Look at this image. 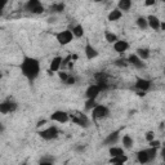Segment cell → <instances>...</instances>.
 <instances>
[{"label":"cell","mask_w":165,"mask_h":165,"mask_svg":"<svg viewBox=\"0 0 165 165\" xmlns=\"http://www.w3.org/2000/svg\"><path fill=\"white\" fill-rule=\"evenodd\" d=\"M62 58L61 57H54L53 59H52V62H50V66H49V74H53V72H57L61 66H62Z\"/></svg>","instance_id":"12"},{"label":"cell","mask_w":165,"mask_h":165,"mask_svg":"<svg viewBox=\"0 0 165 165\" xmlns=\"http://www.w3.org/2000/svg\"><path fill=\"white\" fill-rule=\"evenodd\" d=\"M22 165H27V164H26V163H23V164H22Z\"/></svg>","instance_id":"41"},{"label":"cell","mask_w":165,"mask_h":165,"mask_svg":"<svg viewBox=\"0 0 165 165\" xmlns=\"http://www.w3.org/2000/svg\"><path fill=\"white\" fill-rule=\"evenodd\" d=\"M135 88L141 93H146L151 88V81L147 80V79H141V77H138L137 81H135Z\"/></svg>","instance_id":"9"},{"label":"cell","mask_w":165,"mask_h":165,"mask_svg":"<svg viewBox=\"0 0 165 165\" xmlns=\"http://www.w3.org/2000/svg\"><path fill=\"white\" fill-rule=\"evenodd\" d=\"M160 30L165 31V22H161V25H160Z\"/></svg>","instance_id":"39"},{"label":"cell","mask_w":165,"mask_h":165,"mask_svg":"<svg viewBox=\"0 0 165 165\" xmlns=\"http://www.w3.org/2000/svg\"><path fill=\"white\" fill-rule=\"evenodd\" d=\"M135 54L140 57L142 61H146V59L150 58V50L147 49V48H138L135 50Z\"/></svg>","instance_id":"18"},{"label":"cell","mask_w":165,"mask_h":165,"mask_svg":"<svg viewBox=\"0 0 165 165\" xmlns=\"http://www.w3.org/2000/svg\"><path fill=\"white\" fill-rule=\"evenodd\" d=\"M75 77H72V76H70V77H68V80L66 81V84H68V85H72V84H75Z\"/></svg>","instance_id":"34"},{"label":"cell","mask_w":165,"mask_h":165,"mask_svg":"<svg viewBox=\"0 0 165 165\" xmlns=\"http://www.w3.org/2000/svg\"><path fill=\"white\" fill-rule=\"evenodd\" d=\"M58 76H59V79L62 80L63 83H66V81L68 80V77H70V76H68L66 72H58Z\"/></svg>","instance_id":"31"},{"label":"cell","mask_w":165,"mask_h":165,"mask_svg":"<svg viewBox=\"0 0 165 165\" xmlns=\"http://www.w3.org/2000/svg\"><path fill=\"white\" fill-rule=\"evenodd\" d=\"M159 146H160V141L158 140H154L152 142H150V147H154V149H158Z\"/></svg>","instance_id":"33"},{"label":"cell","mask_w":165,"mask_h":165,"mask_svg":"<svg viewBox=\"0 0 165 165\" xmlns=\"http://www.w3.org/2000/svg\"><path fill=\"white\" fill-rule=\"evenodd\" d=\"M128 62H129V65H133L134 67H137V68H143L144 67V62H143V61L140 58V57H138L137 54H129L128 56Z\"/></svg>","instance_id":"11"},{"label":"cell","mask_w":165,"mask_h":165,"mask_svg":"<svg viewBox=\"0 0 165 165\" xmlns=\"http://www.w3.org/2000/svg\"><path fill=\"white\" fill-rule=\"evenodd\" d=\"M16 110H17V103L11 99L4 101L2 105H0V112H2V114H11V112H13Z\"/></svg>","instance_id":"7"},{"label":"cell","mask_w":165,"mask_h":165,"mask_svg":"<svg viewBox=\"0 0 165 165\" xmlns=\"http://www.w3.org/2000/svg\"><path fill=\"white\" fill-rule=\"evenodd\" d=\"M121 17H123V13H121V11L114 9V11H111V12L108 13V21L115 22V21H119Z\"/></svg>","instance_id":"19"},{"label":"cell","mask_w":165,"mask_h":165,"mask_svg":"<svg viewBox=\"0 0 165 165\" xmlns=\"http://www.w3.org/2000/svg\"><path fill=\"white\" fill-rule=\"evenodd\" d=\"M39 165H53V163L49 161V160H41Z\"/></svg>","instance_id":"35"},{"label":"cell","mask_w":165,"mask_h":165,"mask_svg":"<svg viewBox=\"0 0 165 165\" xmlns=\"http://www.w3.org/2000/svg\"><path fill=\"white\" fill-rule=\"evenodd\" d=\"M147 21H149V27H151V29L155 30V31L160 30V25H161V22H160V20H159L156 16L150 14L149 17H147Z\"/></svg>","instance_id":"13"},{"label":"cell","mask_w":165,"mask_h":165,"mask_svg":"<svg viewBox=\"0 0 165 165\" xmlns=\"http://www.w3.org/2000/svg\"><path fill=\"white\" fill-rule=\"evenodd\" d=\"M25 9L27 12L34 13V14H40L44 12V7H43L41 3L38 2V0H30V2L25 4Z\"/></svg>","instance_id":"3"},{"label":"cell","mask_w":165,"mask_h":165,"mask_svg":"<svg viewBox=\"0 0 165 165\" xmlns=\"http://www.w3.org/2000/svg\"><path fill=\"white\" fill-rule=\"evenodd\" d=\"M101 92H102L101 86H99L98 84H94V85H90L89 88L86 89L85 95H86V98H88V99H95V98H97V95H98Z\"/></svg>","instance_id":"8"},{"label":"cell","mask_w":165,"mask_h":165,"mask_svg":"<svg viewBox=\"0 0 165 165\" xmlns=\"http://www.w3.org/2000/svg\"><path fill=\"white\" fill-rule=\"evenodd\" d=\"M111 165H124V164H111Z\"/></svg>","instance_id":"40"},{"label":"cell","mask_w":165,"mask_h":165,"mask_svg":"<svg viewBox=\"0 0 165 165\" xmlns=\"http://www.w3.org/2000/svg\"><path fill=\"white\" fill-rule=\"evenodd\" d=\"M115 65L119 66V67H126L129 65V62H128L126 58H119V59L115 61Z\"/></svg>","instance_id":"29"},{"label":"cell","mask_w":165,"mask_h":165,"mask_svg":"<svg viewBox=\"0 0 165 165\" xmlns=\"http://www.w3.org/2000/svg\"><path fill=\"white\" fill-rule=\"evenodd\" d=\"M50 120L52 121H57V123H61V124H65L70 120V116H68L67 112L65 111H56L53 114L50 115Z\"/></svg>","instance_id":"6"},{"label":"cell","mask_w":165,"mask_h":165,"mask_svg":"<svg viewBox=\"0 0 165 165\" xmlns=\"http://www.w3.org/2000/svg\"><path fill=\"white\" fill-rule=\"evenodd\" d=\"M137 26L140 27L141 30H146L149 27V21H147V17H138L137 18Z\"/></svg>","instance_id":"22"},{"label":"cell","mask_w":165,"mask_h":165,"mask_svg":"<svg viewBox=\"0 0 165 165\" xmlns=\"http://www.w3.org/2000/svg\"><path fill=\"white\" fill-rule=\"evenodd\" d=\"M44 124H47V120H40L39 123L36 124V126H38V128H40V126H43V125H44Z\"/></svg>","instance_id":"37"},{"label":"cell","mask_w":165,"mask_h":165,"mask_svg":"<svg viewBox=\"0 0 165 165\" xmlns=\"http://www.w3.org/2000/svg\"><path fill=\"white\" fill-rule=\"evenodd\" d=\"M95 106H97V103H95V99H88L85 102V110L86 111H92Z\"/></svg>","instance_id":"28"},{"label":"cell","mask_w":165,"mask_h":165,"mask_svg":"<svg viewBox=\"0 0 165 165\" xmlns=\"http://www.w3.org/2000/svg\"><path fill=\"white\" fill-rule=\"evenodd\" d=\"M71 120L79 126H83V128H88L89 126V119L86 117L85 114H79L77 116H71Z\"/></svg>","instance_id":"10"},{"label":"cell","mask_w":165,"mask_h":165,"mask_svg":"<svg viewBox=\"0 0 165 165\" xmlns=\"http://www.w3.org/2000/svg\"><path fill=\"white\" fill-rule=\"evenodd\" d=\"M161 158H163V160L165 161V147H164V149L161 150Z\"/></svg>","instance_id":"38"},{"label":"cell","mask_w":165,"mask_h":165,"mask_svg":"<svg viewBox=\"0 0 165 165\" xmlns=\"http://www.w3.org/2000/svg\"><path fill=\"white\" fill-rule=\"evenodd\" d=\"M128 48H129V43L125 40H117L114 44V49L117 53H124V52L128 50Z\"/></svg>","instance_id":"14"},{"label":"cell","mask_w":165,"mask_h":165,"mask_svg":"<svg viewBox=\"0 0 165 165\" xmlns=\"http://www.w3.org/2000/svg\"><path fill=\"white\" fill-rule=\"evenodd\" d=\"M105 38H106V40L108 41V43H111V44H115V43L117 41V36L115 35L114 32H105Z\"/></svg>","instance_id":"26"},{"label":"cell","mask_w":165,"mask_h":165,"mask_svg":"<svg viewBox=\"0 0 165 165\" xmlns=\"http://www.w3.org/2000/svg\"><path fill=\"white\" fill-rule=\"evenodd\" d=\"M123 144H124L125 149H132V146H133L132 137H130V135H124L123 137Z\"/></svg>","instance_id":"27"},{"label":"cell","mask_w":165,"mask_h":165,"mask_svg":"<svg viewBox=\"0 0 165 165\" xmlns=\"http://www.w3.org/2000/svg\"><path fill=\"white\" fill-rule=\"evenodd\" d=\"M21 71L25 77H27L30 81H34L39 76V72H40L39 61L36 58L25 56L23 61L21 62Z\"/></svg>","instance_id":"1"},{"label":"cell","mask_w":165,"mask_h":165,"mask_svg":"<svg viewBox=\"0 0 165 165\" xmlns=\"http://www.w3.org/2000/svg\"><path fill=\"white\" fill-rule=\"evenodd\" d=\"M108 114H110L108 107L103 106V105H97L92 110V115L94 119H105L108 116Z\"/></svg>","instance_id":"5"},{"label":"cell","mask_w":165,"mask_h":165,"mask_svg":"<svg viewBox=\"0 0 165 165\" xmlns=\"http://www.w3.org/2000/svg\"><path fill=\"white\" fill-rule=\"evenodd\" d=\"M146 140L149 141V142H152L155 140V133L154 132H147L146 133Z\"/></svg>","instance_id":"32"},{"label":"cell","mask_w":165,"mask_h":165,"mask_svg":"<svg viewBox=\"0 0 165 165\" xmlns=\"http://www.w3.org/2000/svg\"><path fill=\"white\" fill-rule=\"evenodd\" d=\"M126 161H128V156L121 155V156H116V158H111L110 164H125Z\"/></svg>","instance_id":"21"},{"label":"cell","mask_w":165,"mask_h":165,"mask_svg":"<svg viewBox=\"0 0 165 165\" xmlns=\"http://www.w3.org/2000/svg\"><path fill=\"white\" fill-rule=\"evenodd\" d=\"M117 7H119V11L128 12L130 9V7H132V2H130V0H120Z\"/></svg>","instance_id":"20"},{"label":"cell","mask_w":165,"mask_h":165,"mask_svg":"<svg viewBox=\"0 0 165 165\" xmlns=\"http://www.w3.org/2000/svg\"><path fill=\"white\" fill-rule=\"evenodd\" d=\"M137 159H138V163H141V164L150 163V158H149V154H147V150H142V151L138 152Z\"/></svg>","instance_id":"17"},{"label":"cell","mask_w":165,"mask_h":165,"mask_svg":"<svg viewBox=\"0 0 165 165\" xmlns=\"http://www.w3.org/2000/svg\"><path fill=\"white\" fill-rule=\"evenodd\" d=\"M147 150V154H149V158H150V161H152L156 155H158V151H156V149H154V147H150V149H146Z\"/></svg>","instance_id":"30"},{"label":"cell","mask_w":165,"mask_h":165,"mask_svg":"<svg viewBox=\"0 0 165 165\" xmlns=\"http://www.w3.org/2000/svg\"><path fill=\"white\" fill-rule=\"evenodd\" d=\"M39 135L45 141H52V140H56L58 137V129L56 126H49L44 130H40Z\"/></svg>","instance_id":"4"},{"label":"cell","mask_w":165,"mask_h":165,"mask_svg":"<svg viewBox=\"0 0 165 165\" xmlns=\"http://www.w3.org/2000/svg\"><path fill=\"white\" fill-rule=\"evenodd\" d=\"M84 52H85V56H86V58L88 59H93V58H95L98 56V52H97V49H95L93 45H90L89 43L85 45V49H84Z\"/></svg>","instance_id":"16"},{"label":"cell","mask_w":165,"mask_h":165,"mask_svg":"<svg viewBox=\"0 0 165 165\" xmlns=\"http://www.w3.org/2000/svg\"><path fill=\"white\" fill-rule=\"evenodd\" d=\"M144 5H146V7L155 5V0H147V2H144Z\"/></svg>","instance_id":"36"},{"label":"cell","mask_w":165,"mask_h":165,"mask_svg":"<svg viewBox=\"0 0 165 165\" xmlns=\"http://www.w3.org/2000/svg\"><path fill=\"white\" fill-rule=\"evenodd\" d=\"M63 11H65V4H62V3H57L50 7L52 13H62Z\"/></svg>","instance_id":"25"},{"label":"cell","mask_w":165,"mask_h":165,"mask_svg":"<svg viewBox=\"0 0 165 165\" xmlns=\"http://www.w3.org/2000/svg\"><path fill=\"white\" fill-rule=\"evenodd\" d=\"M74 38H75V36H74V34H72L71 30H65V31H61V32L56 34V39H57V41L61 45H67V44H70Z\"/></svg>","instance_id":"2"},{"label":"cell","mask_w":165,"mask_h":165,"mask_svg":"<svg viewBox=\"0 0 165 165\" xmlns=\"http://www.w3.org/2000/svg\"><path fill=\"white\" fill-rule=\"evenodd\" d=\"M119 140V130H116V132H112L110 133L107 137H106V140L103 141V146H111V144H115Z\"/></svg>","instance_id":"15"},{"label":"cell","mask_w":165,"mask_h":165,"mask_svg":"<svg viewBox=\"0 0 165 165\" xmlns=\"http://www.w3.org/2000/svg\"><path fill=\"white\" fill-rule=\"evenodd\" d=\"M72 34H74V36L75 38H81L84 35V29H83V26L81 25H76L72 27Z\"/></svg>","instance_id":"23"},{"label":"cell","mask_w":165,"mask_h":165,"mask_svg":"<svg viewBox=\"0 0 165 165\" xmlns=\"http://www.w3.org/2000/svg\"><path fill=\"white\" fill-rule=\"evenodd\" d=\"M124 155V150L121 147H111L110 149V156L111 158H116V156Z\"/></svg>","instance_id":"24"}]
</instances>
